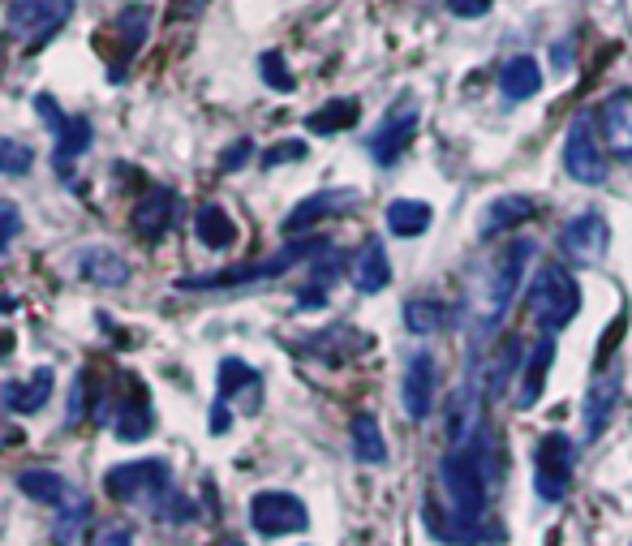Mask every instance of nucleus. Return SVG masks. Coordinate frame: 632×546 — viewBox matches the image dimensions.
Masks as SVG:
<instances>
[{
	"label": "nucleus",
	"instance_id": "f257e3e1",
	"mask_svg": "<svg viewBox=\"0 0 632 546\" xmlns=\"http://www.w3.org/2000/svg\"><path fill=\"white\" fill-rule=\"evenodd\" d=\"M439 482L452 508V538L473 542L478 521L486 516V495H491V430L486 422L439 461Z\"/></svg>",
	"mask_w": 632,
	"mask_h": 546
},
{
	"label": "nucleus",
	"instance_id": "f03ea898",
	"mask_svg": "<svg viewBox=\"0 0 632 546\" xmlns=\"http://www.w3.org/2000/svg\"><path fill=\"white\" fill-rule=\"evenodd\" d=\"M104 491L117 499V504H129V508H147L151 516L160 521H194V504L185 495H177L172 486V469L160 456H147V461H125V465H112L104 473Z\"/></svg>",
	"mask_w": 632,
	"mask_h": 546
},
{
	"label": "nucleus",
	"instance_id": "7ed1b4c3",
	"mask_svg": "<svg viewBox=\"0 0 632 546\" xmlns=\"http://www.w3.org/2000/svg\"><path fill=\"white\" fill-rule=\"evenodd\" d=\"M529 258H534V241H508L504 250L495 254V263L486 267V276L478 284V297H473V310H478L482 327H495L508 314L512 297L521 293Z\"/></svg>",
	"mask_w": 632,
	"mask_h": 546
},
{
	"label": "nucleus",
	"instance_id": "20e7f679",
	"mask_svg": "<svg viewBox=\"0 0 632 546\" xmlns=\"http://www.w3.org/2000/svg\"><path fill=\"white\" fill-rule=\"evenodd\" d=\"M327 246L319 237H310V241H289L284 250H276L271 258H263V263H246V267H228V271H211V276H185L177 280V289L181 293H207V289H246V284H258V280H276L284 276L289 267H297L301 258H310V254H323Z\"/></svg>",
	"mask_w": 632,
	"mask_h": 546
},
{
	"label": "nucleus",
	"instance_id": "39448f33",
	"mask_svg": "<svg viewBox=\"0 0 632 546\" xmlns=\"http://www.w3.org/2000/svg\"><path fill=\"white\" fill-rule=\"evenodd\" d=\"M581 310V289L577 280L568 276V267L559 263H547L534 276V284H529V314H534V323L542 327V332H559V327H568L572 319H577Z\"/></svg>",
	"mask_w": 632,
	"mask_h": 546
},
{
	"label": "nucleus",
	"instance_id": "423d86ee",
	"mask_svg": "<svg viewBox=\"0 0 632 546\" xmlns=\"http://www.w3.org/2000/svg\"><path fill=\"white\" fill-rule=\"evenodd\" d=\"M69 18H74V0H13L5 26H9L13 43L39 48V43H48Z\"/></svg>",
	"mask_w": 632,
	"mask_h": 546
},
{
	"label": "nucleus",
	"instance_id": "0eeeda50",
	"mask_svg": "<svg viewBox=\"0 0 632 546\" xmlns=\"http://www.w3.org/2000/svg\"><path fill=\"white\" fill-rule=\"evenodd\" d=\"M568 482H572V439L551 430L534 448V491L547 504H559L568 495Z\"/></svg>",
	"mask_w": 632,
	"mask_h": 546
},
{
	"label": "nucleus",
	"instance_id": "6e6552de",
	"mask_svg": "<svg viewBox=\"0 0 632 546\" xmlns=\"http://www.w3.org/2000/svg\"><path fill=\"white\" fill-rule=\"evenodd\" d=\"M250 525H254V534H263V538L301 534V529L310 525V512L289 491H258L250 499Z\"/></svg>",
	"mask_w": 632,
	"mask_h": 546
},
{
	"label": "nucleus",
	"instance_id": "1a4fd4ad",
	"mask_svg": "<svg viewBox=\"0 0 632 546\" xmlns=\"http://www.w3.org/2000/svg\"><path fill=\"white\" fill-rule=\"evenodd\" d=\"M607 246H611V228H607V215H598V211H585L577 220H568L564 233H559V254H564L572 267L602 263Z\"/></svg>",
	"mask_w": 632,
	"mask_h": 546
},
{
	"label": "nucleus",
	"instance_id": "9d476101",
	"mask_svg": "<svg viewBox=\"0 0 632 546\" xmlns=\"http://www.w3.org/2000/svg\"><path fill=\"white\" fill-rule=\"evenodd\" d=\"M35 112L43 121L52 125V134H56V155H52V164L56 172H69V164L78 160V155L91 147V138H95V129L86 117H69V112L56 108V99L52 95H35Z\"/></svg>",
	"mask_w": 632,
	"mask_h": 546
},
{
	"label": "nucleus",
	"instance_id": "9b49d317",
	"mask_svg": "<svg viewBox=\"0 0 632 546\" xmlns=\"http://www.w3.org/2000/svg\"><path fill=\"white\" fill-rule=\"evenodd\" d=\"M564 168H568V177L581 181V185H602V181H607V155H602L598 138H594V125H590V117H585V112L568 125V138H564Z\"/></svg>",
	"mask_w": 632,
	"mask_h": 546
},
{
	"label": "nucleus",
	"instance_id": "f8f14e48",
	"mask_svg": "<svg viewBox=\"0 0 632 546\" xmlns=\"http://www.w3.org/2000/svg\"><path fill=\"white\" fill-rule=\"evenodd\" d=\"M418 121H422V108L413 104V99H400V104L387 112L379 121V129L370 134V155H375V164H396L400 155L409 151L413 134H418Z\"/></svg>",
	"mask_w": 632,
	"mask_h": 546
},
{
	"label": "nucleus",
	"instance_id": "ddd939ff",
	"mask_svg": "<svg viewBox=\"0 0 632 546\" xmlns=\"http://www.w3.org/2000/svg\"><path fill=\"white\" fill-rule=\"evenodd\" d=\"M620 396H624V375H620V366H611V370H598L594 383H590V392H585V413H581V422H585V443H594L607 435V426L615 418V409H620Z\"/></svg>",
	"mask_w": 632,
	"mask_h": 546
},
{
	"label": "nucleus",
	"instance_id": "4468645a",
	"mask_svg": "<svg viewBox=\"0 0 632 546\" xmlns=\"http://www.w3.org/2000/svg\"><path fill=\"white\" fill-rule=\"evenodd\" d=\"M177 224V190H168V185H151L147 194L138 198L134 215H129V228H134V237L142 241H164V233Z\"/></svg>",
	"mask_w": 632,
	"mask_h": 546
},
{
	"label": "nucleus",
	"instance_id": "2eb2a0df",
	"mask_svg": "<svg viewBox=\"0 0 632 546\" xmlns=\"http://www.w3.org/2000/svg\"><path fill=\"white\" fill-rule=\"evenodd\" d=\"M400 400L413 422H426L435 409V357L430 353H413L405 362V383H400Z\"/></svg>",
	"mask_w": 632,
	"mask_h": 546
},
{
	"label": "nucleus",
	"instance_id": "dca6fc26",
	"mask_svg": "<svg viewBox=\"0 0 632 546\" xmlns=\"http://www.w3.org/2000/svg\"><path fill=\"white\" fill-rule=\"evenodd\" d=\"M18 491L35 504H48L56 512H69V508H86V495L74 491L56 469H22L18 473Z\"/></svg>",
	"mask_w": 632,
	"mask_h": 546
},
{
	"label": "nucleus",
	"instance_id": "f3484780",
	"mask_svg": "<svg viewBox=\"0 0 632 546\" xmlns=\"http://www.w3.org/2000/svg\"><path fill=\"white\" fill-rule=\"evenodd\" d=\"M151 400H147V387L138 383V375H125V396L117 400V418H112V430H117V439L125 443H138L151 435Z\"/></svg>",
	"mask_w": 632,
	"mask_h": 546
},
{
	"label": "nucleus",
	"instance_id": "a211bd4d",
	"mask_svg": "<svg viewBox=\"0 0 632 546\" xmlns=\"http://www.w3.org/2000/svg\"><path fill=\"white\" fill-rule=\"evenodd\" d=\"M602 142H607L611 155L632 160V86L611 91L607 104H602Z\"/></svg>",
	"mask_w": 632,
	"mask_h": 546
},
{
	"label": "nucleus",
	"instance_id": "6ab92c4d",
	"mask_svg": "<svg viewBox=\"0 0 632 546\" xmlns=\"http://www.w3.org/2000/svg\"><path fill=\"white\" fill-rule=\"evenodd\" d=\"M551 362H555V336L542 332V336L534 340V349L525 353L521 379H516V400H521V409H529V405H538V400H542V387H547Z\"/></svg>",
	"mask_w": 632,
	"mask_h": 546
},
{
	"label": "nucleus",
	"instance_id": "aec40b11",
	"mask_svg": "<svg viewBox=\"0 0 632 546\" xmlns=\"http://www.w3.org/2000/svg\"><path fill=\"white\" fill-rule=\"evenodd\" d=\"M357 203V190H319V194H310L306 203H297L289 215H284V233H306V228H314L319 220H327V215H340V211H349Z\"/></svg>",
	"mask_w": 632,
	"mask_h": 546
},
{
	"label": "nucleus",
	"instance_id": "412c9836",
	"mask_svg": "<svg viewBox=\"0 0 632 546\" xmlns=\"http://www.w3.org/2000/svg\"><path fill=\"white\" fill-rule=\"evenodd\" d=\"M349 276H353V289L366 293V297L370 293H383L387 284H392V258H387L383 241L370 237L366 246L353 254V271H349Z\"/></svg>",
	"mask_w": 632,
	"mask_h": 546
},
{
	"label": "nucleus",
	"instance_id": "4be33fe9",
	"mask_svg": "<svg viewBox=\"0 0 632 546\" xmlns=\"http://www.w3.org/2000/svg\"><path fill=\"white\" fill-rule=\"evenodd\" d=\"M52 387H56V375L48 366H39L26 383H9L5 392H0V405L9 413H39L52 400Z\"/></svg>",
	"mask_w": 632,
	"mask_h": 546
},
{
	"label": "nucleus",
	"instance_id": "5701e85b",
	"mask_svg": "<svg viewBox=\"0 0 632 546\" xmlns=\"http://www.w3.org/2000/svg\"><path fill=\"white\" fill-rule=\"evenodd\" d=\"M78 271H82V280L99 284V289H121V284L129 280V263L117 250H104V246L82 250L78 254Z\"/></svg>",
	"mask_w": 632,
	"mask_h": 546
},
{
	"label": "nucleus",
	"instance_id": "b1692460",
	"mask_svg": "<svg viewBox=\"0 0 632 546\" xmlns=\"http://www.w3.org/2000/svg\"><path fill=\"white\" fill-rule=\"evenodd\" d=\"M499 91H504L508 104H525L542 91V69L534 56H512V61L499 69Z\"/></svg>",
	"mask_w": 632,
	"mask_h": 546
},
{
	"label": "nucleus",
	"instance_id": "393cba45",
	"mask_svg": "<svg viewBox=\"0 0 632 546\" xmlns=\"http://www.w3.org/2000/svg\"><path fill=\"white\" fill-rule=\"evenodd\" d=\"M194 237L203 241V246L211 250H228L237 241V224H233V215H228L220 203H203L194 215Z\"/></svg>",
	"mask_w": 632,
	"mask_h": 546
},
{
	"label": "nucleus",
	"instance_id": "a878e982",
	"mask_svg": "<svg viewBox=\"0 0 632 546\" xmlns=\"http://www.w3.org/2000/svg\"><path fill=\"white\" fill-rule=\"evenodd\" d=\"M430 220H435V211L422 198H396V203H387V233H396V237H422Z\"/></svg>",
	"mask_w": 632,
	"mask_h": 546
},
{
	"label": "nucleus",
	"instance_id": "bb28decb",
	"mask_svg": "<svg viewBox=\"0 0 632 546\" xmlns=\"http://www.w3.org/2000/svg\"><path fill=\"white\" fill-rule=\"evenodd\" d=\"M349 430H353V461H362V465H383L387 461V439H383L375 413H357Z\"/></svg>",
	"mask_w": 632,
	"mask_h": 546
},
{
	"label": "nucleus",
	"instance_id": "cd10ccee",
	"mask_svg": "<svg viewBox=\"0 0 632 546\" xmlns=\"http://www.w3.org/2000/svg\"><path fill=\"white\" fill-rule=\"evenodd\" d=\"M357 117H362V108H357V99H332V104H323L319 112H310L306 117V129L319 138H332L340 129H353Z\"/></svg>",
	"mask_w": 632,
	"mask_h": 546
},
{
	"label": "nucleus",
	"instance_id": "c85d7f7f",
	"mask_svg": "<svg viewBox=\"0 0 632 546\" xmlns=\"http://www.w3.org/2000/svg\"><path fill=\"white\" fill-rule=\"evenodd\" d=\"M529 215H534V203H529L525 194H504V198H495V203L486 207V215H482V233H508V228L525 224Z\"/></svg>",
	"mask_w": 632,
	"mask_h": 546
},
{
	"label": "nucleus",
	"instance_id": "c756f323",
	"mask_svg": "<svg viewBox=\"0 0 632 546\" xmlns=\"http://www.w3.org/2000/svg\"><path fill=\"white\" fill-rule=\"evenodd\" d=\"M521 340H504L499 344V353H495V362H491V375H486V396L499 400L508 392V383L512 379H521Z\"/></svg>",
	"mask_w": 632,
	"mask_h": 546
},
{
	"label": "nucleus",
	"instance_id": "7c9ffc66",
	"mask_svg": "<svg viewBox=\"0 0 632 546\" xmlns=\"http://www.w3.org/2000/svg\"><path fill=\"white\" fill-rule=\"evenodd\" d=\"M147 31H151V9H147V5H129V9L117 13V22H112V35L121 39L125 56H134V52L142 48Z\"/></svg>",
	"mask_w": 632,
	"mask_h": 546
},
{
	"label": "nucleus",
	"instance_id": "2f4dec72",
	"mask_svg": "<svg viewBox=\"0 0 632 546\" xmlns=\"http://www.w3.org/2000/svg\"><path fill=\"white\" fill-rule=\"evenodd\" d=\"M443 323H448V314H443V306L435 297H422V301H409L405 306V327L413 336H435Z\"/></svg>",
	"mask_w": 632,
	"mask_h": 546
},
{
	"label": "nucleus",
	"instance_id": "473e14b6",
	"mask_svg": "<svg viewBox=\"0 0 632 546\" xmlns=\"http://www.w3.org/2000/svg\"><path fill=\"white\" fill-rule=\"evenodd\" d=\"M254 383H258V370L246 366L241 357H224V362H220V400L237 396L241 387H254Z\"/></svg>",
	"mask_w": 632,
	"mask_h": 546
},
{
	"label": "nucleus",
	"instance_id": "72a5a7b5",
	"mask_svg": "<svg viewBox=\"0 0 632 546\" xmlns=\"http://www.w3.org/2000/svg\"><path fill=\"white\" fill-rule=\"evenodd\" d=\"M31 164H35V151L26 142L0 138V177H22V172H31Z\"/></svg>",
	"mask_w": 632,
	"mask_h": 546
},
{
	"label": "nucleus",
	"instance_id": "f704fd0d",
	"mask_svg": "<svg viewBox=\"0 0 632 546\" xmlns=\"http://www.w3.org/2000/svg\"><path fill=\"white\" fill-rule=\"evenodd\" d=\"M258 74H263V82L271 86V91H280V95H289L297 78L289 74V65H284V56L280 52H263L258 56Z\"/></svg>",
	"mask_w": 632,
	"mask_h": 546
},
{
	"label": "nucleus",
	"instance_id": "c9c22d12",
	"mask_svg": "<svg viewBox=\"0 0 632 546\" xmlns=\"http://www.w3.org/2000/svg\"><path fill=\"white\" fill-rule=\"evenodd\" d=\"M86 383H91V375H82L74 379V387H69V413H65V426H78L82 418H91V409H86Z\"/></svg>",
	"mask_w": 632,
	"mask_h": 546
},
{
	"label": "nucleus",
	"instance_id": "e433bc0d",
	"mask_svg": "<svg viewBox=\"0 0 632 546\" xmlns=\"http://www.w3.org/2000/svg\"><path fill=\"white\" fill-rule=\"evenodd\" d=\"M22 233V211L9 203V198H0V254L9 250V241Z\"/></svg>",
	"mask_w": 632,
	"mask_h": 546
},
{
	"label": "nucleus",
	"instance_id": "4c0bfd02",
	"mask_svg": "<svg viewBox=\"0 0 632 546\" xmlns=\"http://www.w3.org/2000/svg\"><path fill=\"white\" fill-rule=\"evenodd\" d=\"M289 160H306V142H280V147H271L263 155V168H280Z\"/></svg>",
	"mask_w": 632,
	"mask_h": 546
},
{
	"label": "nucleus",
	"instance_id": "58836bf2",
	"mask_svg": "<svg viewBox=\"0 0 632 546\" xmlns=\"http://www.w3.org/2000/svg\"><path fill=\"white\" fill-rule=\"evenodd\" d=\"M250 155H254V142H250V138H237L233 147H228V151L220 155V172H237L241 164L250 160Z\"/></svg>",
	"mask_w": 632,
	"mask_h": 546
},
{
	"label": "nucleus",
	"instance_id": "ea45409f",
	"mask_svg": "<svg viewBox=\"0 0 632 546\" xmlns=\"http://www.w3.org/2000/svg\"><path fill=\"white\" fill-rule=\"evenodd\" d=\"M448 9L456 18H482V13H491V0H448Z\"/></svg>",
	"mask_w": 632,
	"mask_h": 546
},
{
	"label": "nucleus",
	"instance_id": "a19ab883",
	"mask_svg": "<svg viewBox=\"0 0 632 546\" xmlns=\"http://www.w3.org/2000/svg\"><path fill=\"white\" fill-rule=\"evenodd\" d=\"M624 327H628V314H620V319H615V323H611V332H607V336H602V349H598V362H607V357L615 353V340H620V332H624Z\"/></svg>",
	"mask_w": 632,
	"mask_h": 546
},
{
	"label": "nucleus",
	"instance_id": "79ce46f5",
	"mask_svg": "<svg viewBox=\"0 0 632 546\" xmlns=\"http://www.w3.org/2000/svg\"><path fill=\"white\" fill-rule=\"evenodd\" d=\"M99 546H134V534H129L125 525H112L99 534Z\"/></svg>",
	"mask_w": 632,
	"mask_h": 546
},
{
	"label": "nucleus",
	"instance_id": "37998d69",
	"mask_svg": "<svg viewBox=\"0 0 632 546\" xmlns=\"http://www.w3.org/2000/svg\"><path fill=\"white\" fill-rule=\"evenodd\" d=\"M224 430H228V409H224V400H220V405L211 409V435H224Z\"/></svg>",
	"mask_w": 632,
	"mask_h": 546
},
{
	"label": "nucleus",
	"instance_id": "c03bdc74",
	"mask_svg": "<svg viewBox=\"0 0 632 546\" xmlns=\"http://www.w3.org/2000/svg\"><path fill=\"white\" fill-rule=\"evenodd\" d=\"M22 439V430L18 426H9L5 418H0V448H9V443H18Z\"/></svg>",
	"mask_w": 632,
	"mask_h": 546
},
{
	"label": "nucleus",
	"instance_id": "a18cd8bd",
	"mask_svg": "<svg viewBox=\"0 0 632 546\" xmlns=\"http://www.w3.org/2000/svg\"><path fill=\"white\" fill-rule=\"evenodd\" d=\"M9 353H13V336H9V332H0V362H5Z\"/></svg>",
	"mask_w": 632,
	"mask_h": 546
},
{
	"label": "nucleus",
	"instance_id": "49530a36",
	"mask_svg": "<svg viewBox=\"0 0 632 546\" xmlns=\"http://www.w3.org/2000/svg\"><path fill=\"white\" fill-rule=\"evenodd\" d=\"M9 310H18V297H0V314H9Z\"/></svg>",
	"mask_w": 632,
	"mask_h": 546
},
{
	"label": "nucleus",
	"instance_id": "de8ad7c7",
	"mask_svg": "<svg viewBox=\"0 0 632 546\" xmlns=\"http://www.w3.org/2000/svg\"><path fill=\"white\" fill-rule=\"evenodd\" d=\"M224 546H241V542H224Z\"/></svg>",
	"mask_w": 632,
	"mask_h": 546
},
{
	"label": "nucleus",
	"instance_id": "09e8293b",
	"mask_svg": "<svg viewBox=\"0 0 632 546\" xmlns=\"http://www.w3.org/2000/svg\"><path fill=\"white\" fill-rule=\"evenodd\" d=\"M190 5H203V0H190Z\"/></svg>",
	"mask_w": 632,
	"mask_h": 546
}]
</instances>
